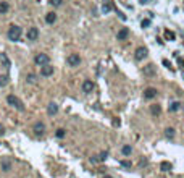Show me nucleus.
<instances>
[{
  "label": "nucleus",
  "mask_w": 184,
  "mask_h": 178,
  "mask_svg": "<svg viewBox=\"0 0 184 178\" xmlns=\"http://www.w3.org/2000/svg\"><path fill=\"white\" fill-rule=\"evenodd\" d=\"M7 102L11 105V107L16 108V110H20V112H24V110H26V107H24V104L21 102V99H18L15 94H10V96H8V97H7Z\"/></svg>",
  "instance_id": "obj_1"
},
{
  "label": "nucleus",
  "mask_w": 184,
  "mask_h": 178,
  "mask_svg": "<svg viewBox=\"0 0 184 178\" xmlns=\"http://www.w3.org/2000/svg\"><path fill=\"white\" fill-rule=\"evenodd\" d=\"M20 37H21V28L16 25H11L8 28V39L15 42V41H20Z\"/></svg>",
  "instance_id": "obj_2"
},
{
  "label": "nucleus",
  "mask_w": 184,
  "mask_h": 178,
  "mask_svg": "<svg viewBox=\"0 0 184 178\" xmlns=\"http://www.w3.org/2000/svg\"><path fill=\"white\" fill-rule=\"evenodd\" d=\"M34 62H36V65H39V66L49 65V63H50V57L47 55V53H36Z\"/></svg>",
  "instance_id": "obj_3"
},
{
  "label": "nucleus",
  "mask_w": 184,
  "mask_h": 178,
  "mask_svg": "<svg viewBox=\"0 0 184 178\" xmlns=\"http://www.w3.org/2000/svg\"><path fill=\"white\" fill-rule=\"evenodd\" d=\"M66 62H68V65H70V66H79V63H81L79 53H71V55H68Z\"/></svg>",
  "instance_id": "obj_4"
},
{
  "label": "nucleus",
  "mask_w": 184,
  "mask_h": 178,
  "mask_svg": "<svg viewBox=\"0 0 184 178\" xmlns=\"http://www.w3.org/2000/svg\"><path fill=\"white\" fill-rule=\"evenodd\" d=\"M32 131H34L36 136H42L45 133V125L42 122H36L34 125H32Z\"/></svg>",
  "instance_id": "obj_5"
},
{
  "label": "nucleus",
  "mask_w": 184,
  "mask_h": 178,
  "mask_svg": "<svg viewBox=\"0 0 184 178\" xmlns=\"http://www.w3.org/2000/svg\"><path fill=\"white\" fill-rule=\"evenodd\" d=\"M147 53H149V50H147L146 47H139V49H136V52H134V58L137 60V62H141V60H144L147 57Z\"/></svg>",
  "instance_id": "obj_6"
},
{
  "label": "nucleus",
  "mask_w": 184,
  "mask_h": 178,
  "mask_svg": "<svg viewBox=\"0 0 184 178\" xmlns=\"http://www.w3.org/2000/svg\"><path fill=\"white\" fill-rule=\"evenodd\" d=\"M26 37H28V41H37L39 39V29L37 28H29L28 32H26Z\"/></svg>",
  "instance_id": "obj_7"
},
{
  "label": "nucleus",
  "mask_w": 184,
  "mask_h": 178,
  "mask_svg": "<svg viewBox=\"0 0 184 178\" xmlns=\"http://www.w3.org/2000/svg\"><path fill=\"white\" fill-rule=\"evenodd\" d=\"M142 73L146 75V76H153V75L157 73L155 65H153V63H149V65H146V66H144V70H142Z\"/></svg>",
  "instance_id": "obj_8"
},
{
  "label": "nucleus",
  "mask_w": 184,
  "mask_h": 178,
  "mask_svg": "<svg viewBox=\"0 0 184 178\" xmlns=\"http://www.w3.org/2000/svg\"><path fill=\"white\" fill-rule=\"evenodd\" d=\"M41 75L42 76H52L53 75V66L50 65H44V66H41Z\"/></svg>",
  "instance_id": "obj_9"
},
{
  "label": "nucleus",
  "mask_w": 184,
  "mask_h": 178,
  "mask_svg": "<svg viewBox=\"0 0 184 178\" xmlns=\"http://www.w3.org/2000/svg\"><path fill=\"white\" fill-rule=\"evenodd\" d=\"M157 94H158V91H157L155 87H147V89H144V97L146 99H153V97H157Z\"/></svg>",
  "instance_id": "obj_10"
},
{
  "label": "nucleus",
  "mask_w": 184,
  "mask_h": 178,
  "mask_svg": "<svg viewBox=\"0 0 184 178\" xmlns=\"http://www.w3.org/2000/svg\"><path fill=\"white\" fill-rule=\"evenodd\" d=\"M83 91L86 92V94L92 92V91H94V83H92L90 80H86V81L83 83Z\"/></svg>",
  "instance_id": "obj_11"
},
{
  "label": "nucleus",
  "mask_w": 184,
  "mask_h": 178,
  "mask_svg": "<svg viewBox=\"0 0 184 178\" xmlns=\"http://www.w3.org/2000/svg\"><path fill=\"white\" fill-rule=\"evenodd\" d=\"M111 10H115V5L111 4L110 0H105V2H104V5H102V13H105V15H107V13H110Z\"/></svg>",
  "instance_id": "obj_12"
},
{
  "label": "nucleus",
  "mask_w": 184,
  "mask_h": 178,
  "mask_svg": "<svg viewBox=\"0 0 184 178\" xmlns=\"http://www.w3.org/2000/svg\"><path fill=\"white\" fill-rule=\"evenodd\" d=\"M0 167H2V170H3V172H10L11 170V162H10V159L3 157L2 160H0Z\"/></svg>",
  "instance_id": "obj_13"
},
{
  "label": "nucleus",
  "mask_w": 184,
  "mask_h": 178,
  "mask_svg": "<svg viewBox=\"0 0 184 178\" xmlns=\"http://www.w3.org/2000/svg\"><path fill=\"white\" fill-rule=\"evenodd\" d=\"M57 112H58V105L55 104V102H50L49 105H47V113H49L50 117L57 115Z\"/></svg>",
  "instance_id": "obj_14"
},
{
  "label": "nucleus",
  "mask_w": 184,
  "mask_h": 178,
  "mask_svg": "<svg viewBox=\"0 0 184 178\" xmlns=\"http://www.w3.org/2000/svg\"><path fill=\"white\" fill-rule=\"evenodd\" d=\"M128 36H129V29L128 28H121L118 31V34H116V39H118V41H125V39H128Z\"/></svg>",
  "instance_id": "obj_15"
},
{
  "label": "nucleus",
  "mask_w": 184,
  "mask_h": 178,
  "mask_svg": "<svg viewBox=\"0 0 184 178\" xmlns=\"http://www.w3.org/2000/svg\"><path fill=\"white\" fill-rule=\"evenodd\" d=\"M181 107H183V104L178 102V101H174V102H171V104L168 105V110H170V112H178Z\"/></svg>",
  "instance_id": "obj_16"
},
{
  "label": "nucleus",
  "mask_w": 184,
  "mask_h": 178,
  "mask_svg": "<svg viewBox=\"0 0 184 178\" xmlns=\"http://www.w3.org/2000/svg\"><path fill=\"white\" fill-rule=\"evenodd\" d=\"M0 60H2V63H3V66L7 68V70L11 66V62H10V58L7 57V53H3V52L0 53Z\"/></svg>",
  "instance_id": "obj_17"
},
{
  "label": "nucleus",
  "mask_w": 184,
  "mask_h": 178,
  "mask_svg": "<svg viewBox=\"0 0 184 178\" xmlns=\"http://www.w3.org/2000/svg\"><path fill=\"white\" fill-rule=\"evenodd\" d=\"M45 21H47L49 25H53V23L57 21V13H53V11L47 13V15H45Z\"/></svg>",
  "instance_id": "obj_18"
},
{
  "label": "nucleus",
  "mask_w": 184,
  "mask_h": 178,
  "mask_svg": "<svg viewBox=\"0 0 184 178\" xmlns=\"http://www.w3.org/2000/svg\"><path fill=\"white\" fill-rule=\"evenodd\" d=\"M26 81H28L29 84H37V83H39V81H37V75L28 73V76H26Z\"/></svg>",
  "instance_id": "obj_19"
},
{
  "label": "nucleus",
  "mask_w": 184,
  "mask_h": 178,
  "mask_svg": "<svg viewBox=\"0 0 184 178\" xmlns=\"http://www.w3.org/2000/svg\"><path fill=\"white\" fill-rule=\"evenodd\" d=\"M150 112H152V115H160L162 107H160L158 104H153V105H150Z\"/></svg>",
  "instance_id": "obj_20"
},
{
  "label": "nucleus",
  "mask_w": 184,
  "mask_h": 178,
  "mask_svg": "<svg viewBox=\"0 0 184 178\" xmlns=\"http://www.w3.org/2000/svg\"><path fill=\"white\" fill-rule=\"evenodd\" d=\"M165 39H167V41H174V39H176V34H174L173 31H170V29H167V31H165Z\"/></svg>",
  "instance_id": "obj_21"
},
{
  "label": "nucleus",
  "mask_w": 184,
  "mask_h": 178,
  "mask_svg": "<svg viewBox=\"0 0 184 178\" xmlns=\"http://www.w3.org/2000/svg\"><path fill=\"white\" fill-rule=\"evenodd\" d=\"M160 168H162V172H170L171 170V164L167 160H163L162 164H160Z\"/></svg>",
  "instance_id": "obj_22"
},
{
  "label": "nucleus",
  "mask_w": 184,
  "mask_h": 178,
  "mask_svg": "<svg viewBox=\"0 0 184 178\" xmlns=\"http://www.w3.org/2000/svg\"><path fill=\"white\" fill-rule=\"evenodd\" d=\"M131 152H132V147L131 146H123L121 147V154H123V155H126V157L131 155Z\"/></svg>",
  "instance_id": "obj_23"
},
{
  "label": "nucleus",
  "mask_w": 184,
  "mask_h": 178,
  "mask_svg": "<svg viewBox=\"0 0 184 178\" xmlns=\"http://www.w3.org/2000/svg\"><path fill=\"white\" fill-rule=\"evenodd\" d=\"M8 8H10V5L7 4V2H0V13L5 15L8 11Z\"/></svg>",
  "instance_id": "obj_24"
},
{
  "label": "nucleus",
  "mask_w": 184,
  "mask_h": 178,
  "mask_svg": "<svg viewBox=\"0 0 184 178\" xmlns=\"http://www.w3.org/2000/svg\"><path fill=\"white\" fill-rule=\"evenodd\" d=\"M165 136L170 138V139L171 138H174V128H167L165 129Z\"/></svg>",
  "instance_id": "obj_25"
},
{
  "label": "nucleus",
  "mask_w": 184,
  "mask_h": 178,
  "mask_svg": "<svg viewBox=\"0 0 184 178\" xmlns=\"http://www.w3.org/2000/svg\"><path fill=\"white\" fill-rule=\"evenodd\" d=\"M107 157H108V152H107V151H102V152L99 154V162L107 160Z\"/></svg>",
  "instance_id": "obj_26"
},
{
  "label": "nucleus",
  "mask_w": 184,
  "mask_h": 178,
  "mask_svg": "<svg viewBox=\"0 0 184 178\" xmlns=\"http://www.w3.org/2000/svg\"><path fill=\"white\" fill-rule=\"evenodd\" d=\"M65 134H66V131L63 128H58V129H57V133H55V136L60 138V139H62V138H65Z\"/></svg>",
  "instance_id": "obj_27"
},
{
  "label": "nucleus",
  "mask_w": 184,
  "mask_h": 178,
  "mask_svg": "<svg viewBox=\"0 0 184 178\" xmlns=\"http://www.w3.org/2000/svg\"><path fill=\"white\" fill-rule=\"evenodd\" d=\"M8 84V76L3 75V76H0V86H7Z\"/></svg>",
  "instance_id": "obj_28"
},
{
  "label": "nucleus",
  "mask_w": 184,
  "mask_h": 178,
  "mask_svg": "<svg viewBox=\"0 0 184 178\" xmlns=\"http://www.w3.org/2000/svg\"><path fill=\"white\" fill-rule=\"evenodd\" d=\"M50 5H53V7H62L63 0H50Z\"/></svg>",
  "instance_id": "obj_29"
},
{
  "label": "nucleus",
  "mask_w": 184,
  "mask_h": 178,
  "mask_svg": "<svg viewBox=\"0 0 184 178\" xmlns=\"http://www.w3.org/2000/svg\"><path fill=\"white\" fill-rule=\"evenodd\" d=\"M141 26H142V28H149V26H150V20H142Z\"/></svg>",
  "instance_id": "obj_30"
},
{
  "label": "nucleus",
  "mask_w": 184,
  "mask_h": 178,
  "mask_svg": "<svg viewBox=\"0 0 184 178\" xmlns=\"http://www.w3.org/2000/svg\"><path fill=\"white\" fill-rule=\"evenodd\" d=\"M121 165H123V167H126V168H129V167H131V162H129V160H123Z\"/></svg>",
  "instance_id": "obj_31"
},
{
  "label": "nucleus",
  "mask_w": 184,
  "mask_h": 178,
  "mask_svg": "<svg viewBox=\"0 0 184 178\" xmlns=\"http://www.w3.org/2000/svg\"><path fill=\"white\" fill-rule=\"evenodd\" d=\"M90 162H92V164H97L99 162V155H92V157H90Z\"/></svg>",
  "instance_id": "obj_32"
},
{
  "label": "nucleus",
  "mask_w": 184,
  "mask_h": 178,
  "mask_svg": "<svg viewBox=\"0 0 184 178\" xmlns=\"http://www.w3.org/2000/svg\"><path fill=\"white\" fill-rule=\"evenodd\" d=\"M3 134H5V128H3V125L0 123V136H3Z\"/></svg>",
  "instance_id": "obj_33"
},
{
  "label": "nucleus",
  "mask_w": 184,
  "mask_h": 178,
  "mask_svg": "<svg viewBox=\"0 0 184 178\" xmlns=\"http://www.w3.org/2000/svg\"><path fill=\"white\" fill-rule=\"evenodd\" d=\"M179 68L184 70V58H179Z\"/></svg>",
  "instance_id": "obj_34"
},
{
  "label": "nucleus",
  "mask_w": 184,
  "mask_h": 178,
  "mask_svg": "<svg viewBox=\"0 0 184 178\" xmlns=\"http://www.w3.org/2000/svg\"><path fill=\"white\" fill-rule=\"evenodd\" d=\"M163 65H165V66H167V68H170V66H171V63H170V62H168V60H163Z\"/></svg>",
  "instance_id": "obj_35"
},
{
  "label": "nucleus",
  "mask_w": 184,
  "mask_h": 178,
  "mask_svg": "<svg viewBox=\"0 0 184 178\" xmlns=\"http://www.w3.org/2000/svg\"><path fill=\"white\" fill-rule=\"evenodd\" d=\"M113 125L115 126H120V120H113Z\"/></svg>",
  "instance_id": "obj_36"
},
{
  "label": "nucleus",
  "mask_w": 184,
  "mask_h": 178,
  "mask_svg": "<svg viewBox=\"0 0 184 178\" xmlns=\"http://www.w3.org/2000/svg\"><path fill=\"white\" fill-rule=\"evenodd\" d=\"M104 178H111V177H110V175H105V177H104Z\"/></svg>",
  "instance_id": "obj_37"
}]
</instances>
